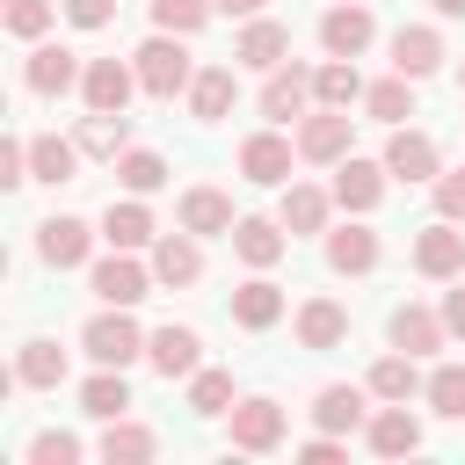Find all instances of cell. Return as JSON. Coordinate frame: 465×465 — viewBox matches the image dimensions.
<instances>
[{
    "instance_id": "52a82bcc",
    "label": "cell",
    "mask_w": 465,
    "mask_h": 465,
    "mask_svg": "<svg viewBox=\"0 0 465 465\" xmlns=\"http://www.w3.org/2000/svg\"><path fill=\"white\" fill-rule=\"evenodd\" d=\"M22 80H29V94H73V87L87 80V65H80L65 44H36L29 65H22Z\"/></svg>"
},
{
    "instance_id": "30bf717a",
    "label": "cell",
    "mask_w": 465,
    "mask_h": 465,
    "mask_svg": "<svg viewBox=\"0 0 465 465\" xmlns=\"http://www.w3.org/2000/svg\"><path fill=\"white\" fill-rule=\"evenodd\" d=\"M414 269H421V276H436V283L465 269V232H458V218L421 225V240H414Z\"/></svg>"
},
{
    "instance_id": "7bdbcfd3",
    "label": "cell",
    "mask_w": 465,
    "mask_h": 465,
    "mask_svg": "<svg viewBox=\"0 0 465 465\" xmlns=\"http://www.w3.org/2000/svg\"><path fill=\"white\" fill-rule=\"evenodd\" d=\"M7 29H15V36H29V44H36V36H44V29H51V0H7Z\"/></svg>"
},
{
    "instance_id": "5bb4252c",
    "label": "cell",
    "mask_w": 465,
    "mask_h": 465,
    "mask_svg": "<svg viewBox=\"0 0 465 465\" xmlns=\"http://www.w3.org/2000/svg\"><path fill=\"white\" fill-rule=\"evenodd\" d=\"M378 196H385V160H334V203L341 211H378Z\"/></svg>"
},
{
    "instance_id": "d4e9b609",
    "label": "cell",
    "mask_w": 465,
    "mask_h": 465,
    "mask_svg": "<svg viewBox=\"0 0 465 465\" xmlns=\"http://www.w3.org/2000/svg\"><path fill=\"white\" fill-rule=\"evenodd\" d=\"M232 320H240L247 334H262V327H276V320H283V291H276L269 276H247V283L232 291Z\"/></svg>"
},
{
    "instance_id": "277c9868",
    "label": "cell",
    "mask_w": 465,
    "mask_h": 465,
    "mask_svg": "<svg viewBox=\"0 0 465 465\" xmlns=\"http://www.w3.org/2000/svg\"><path fill=\"white\" fill-rule=\"evenodd\" d=\"M371 36H378V22H371L363 0H334V7L320 15V44H327V58H356V51H371Z\"/></svg>"
},
{
    "instance_id": "f546056e",
    "label": "cell",
    "mask_w": 465,
    "mask_h": 465,
    "mask_svg": "<svg viewBox=\"0 0 465 465\" xmlns=\"http://www.w3.org/2000/svg\"><path fill=\"white\" fill-rule=\"evenodd\" d=\"M124 145H131V116H124V109H87V124H80V153L116 160Z\"/></svg>"
},
{
    "instance_id": "74e56055",
    "label": "cell",
    "mask_w": 465,
    "mask_h": 465,
    "mask_svg": "<svg viewBox=\"0 0 465 465\" xmlns=\"http://www.w3.org/2000/svg\"><path fill=\"white\" fill-rule=\"evenodd\" d=\"M116 182H124L131 196H153V189L167 182V160L145 153V145H124V153H116Z\"/></svg>"
},
{
    "instance_id": "f6af8a7d",
    "label": "cell",
    "mask_w": 465,
    "mask_h": 465,
    "mask_svg": "<svg viewBox=\"0 0 465 465\" xmlns=\"http://www.w3.org/2000/svg\"><path fill=\"white\" fill-rule=\"evenodd\" d=\"M58 7L73 29H109V15H116V0H58Z\"/></svg>"
},
{
    "instance_id": "2e32d148",
    "label": "cell",
    "mask_w": 465,
    "mask_h": 465,
    "mask_svg": "<svg viewBox=\"0 0 465 465\" xmlns=\"http://www.w3.org/2000/svg\"><path fill=\"white\" fill-rule=\"evenodd\" d=\"M305 102H312V73H305V65H276L269 87H262V116H269V124H298Z\"/></svg>"
},
{
    "instance_id": "816d5d0a",
    "label": "cell",
    "mask_w": 465,
    "mask_h": 465,
    "mask_svg": "<svg viewBox=\"0 0 465 465\" xmlns=\"http://www.w3.org/2000/svg\"><path fill=\"white\" fill-rule=\"evenodd\" d=\"M458 94H465V58H458Z\"/></svg>"
},
{
    "instance_id": "484cf974",
    "label": "cell",
    "mask_w": 465,
    "mask_h": 465,
    "mask_svg": "<svg viewBox=\"0 0 465 465\" xmlns=\"http://www.w3.org/2000/svg\"><path fill=\"white\" fill-rule=\"evenodd\" d=\"M363 392H371V385H363ZM363 392H356V385H320V392H312V421H320L327 436L363 429Z\"/></svg>"
},
{
    "instance_id": "8fae6325",
    "label": "cell",
    "mask_w": 465,
    "mask_h": 465,
    "mask_svg": "<svg viewBox=\"0 0 465 465\" xmlns=\"http://www.w3.org/2000/svg\"><path fill=\"white\" fill-rule=\"evenodd\" d=\"M203 276V247H196V232L182 225V232H160L153 240V283H167V291H182V283H196Z\"/></svg>"
},
{
    "instance_id": "ee69618b",
    "label": "cell",
    "mask_w": 465,
    "mask_h": 465,
    "mask_svg": "<svg viewBox=\"0 0 465 465\" xmlns=\"http://www.w3.org/2000/svg\"><path fill=\"white\" fill-rule=\"evenodd\" d=\"M0 182H7V189L36 182V174H29V138H7V145H0Z\"/></svg>"
},
{
    "instance_id": "cb8c5ba5",
    "label": "cell",
    "mask_w": 465,
    "mask_h": 465,
    "mask_svg": "<svg viewBox=\"0 0 465 465\" xmlns=\"http://www.w3.org/2000/svg\"><path fill=\"white\" fill-rule=\"evenodd\" d=\"M436 65H443V36H436V29H421V22H414V29H400V36H392V73L429 80Z\"/></svg>"
},
{
    "instance_id": "d6986e66",
    "label": "cell",
    "mask_w": 465,
    "mask_h": 465,
    "mask_svg": "<svg viewBox=\"0 0 465 465\" xmlns=\"http://www.w3.org/2000/svg\"><path fill=\"white\" fill-rule=\"evenodd\" d=\"M443 312H429V305H392V349H407V356H436L443 349Z\"/></svg>"
},
{
    "instance_id": "1f68e13d",
    "label": "cell",
    "mask_w": 465,
    "mask_h": 465,
    "mask_svg": "<svg viewBox=\"0 0 465 465\" xmlns=\"http://www.w3.org/2000/svg\"><path fill=\"white\" fill-rule=\"evenodd\" d=\"M80 414H94V421H116V414H131V385H124V371H94L87 385H80Z\"/></svg>"
},
{
    "instance_id": "7dc6e473",
    "label": "cell",
    "mask_w": 465,
    "mask_h": 465,
    "mask_svg": "<svg viewBox=\"0 0 465 465\" xmlns=\"http://www.w3.org/2000/svg\"><path fill=\"white\" fill-rule=\"evenodd\" d=\"M298 458H305V465H341V436H327V429H320L312 443H298Z\"/></svg>"
},
{
    "instance_id": "6da1fadb",
    "label": "cell",
    "mask_w": 465,
    "mask_h": 465,
    "mask_svg": "<svg viewBox=\"0 0 465 465\" xmlns=\"http://www.w3.org/2000/svg\"><path fill=\"white\" fill-rule=\"evenodd\" d=\"M131 65H138V87H145L153 102H174V94H189V80H196V58H189V44H182L174 29H160L153 44H138Z\"/></svg>"
},
{
    "instance_id": "b9f144b4",
    "label": "cell",
    "mask_w": 465,
    "mask_h": 465,
    "mask_svg": "<svg viewBox=\"0 0 465 465\" xmlns=\"http://www.w3.org/2000/svg\"><path fill=\"white\" fill-rule=\"evenodd\" d=\"M73 458H80V436H65V429L29 436V465H73Z\"/></svg>"
},
{
    "instance_id": "5b68a950",
    "label": "cell",
    "mask_w": 465,
    "mask_h": 465,
    "mask_svg": "<svg viewBox=\"0 0 465 465\" xmlns=\"http://www.w3.org/2000/svg\"><path fill=\"white\" fill-rule=\"evenodd\" d=\"M145 363L160 371V378H196L203 371V341H196V327H160V334H145Z\"/></svg>"
},
{
    "instance_id": "ac0fdd59",
    "label": "cell",
    "mask_w": 465,
    "mask_h": 465,
    "mask_svg": "<svg viewBox=\"0 0 465 465\" xmlns=\"http://www.w3.org/2000/svg\"><path fill=\"white\" fill-rule=\"evenodd\" d=\"M225 240H232V254H240L247 269H276L283 247H291V240H283V218H240Z\"/></svg>"
},
{
    "instance_id": "9c48e42d",
    "label": "cell",
    "mask_w": 465,
    "mask_h": 465,
    "mask_svg": "<svg viewBox=\"0 0 465 465\" xmlns=\"http://www.w3.org/2000/svg\"><path fill=\"white\" fill-rule=\"evenodd\" d=\"M87 247H94V225H87V218H65V211H58V218L36 225V254H44L51 269H80Z\"/></svg>"
},
{
    "instance_id": "ab89813d",
    "label": "cell",
    "mask_w": 465,
    "mask_h": 465,
    "mask_svg": "<svg viewBox=\"0 0 465 465\" xmlns=\"http://www.w3.org/2000/svg\"><path fill=\"white\" fill-rule=\"evenodd\" d=\"M211 15L218 0H153V29H174V36H196Z\"/></svg>"
},
{
    "instance_id": "603a6c76",
    "label": "cell",
    "mask_w": 465,
    "mask_h": 465,
    "mask_svg": "<svg viewBox=\"0 0 465 465\" xmlns=\"http://www.w3.org/2000/svg\"><path fill=\"white\" fill-rule=\"evenodd\" d=\"M327 269H334V276L378 269V232H371V225H334V232H327Z\"/></svg>"
},
{
    "instance_id": "c3c4849f",
    "label": "cell",
    "mask_w": 465,
    "mask_h": 465,
    "mask_svg": "<svg viewBox=\"0 0 465 465\" xmlns=\"http://www.w3.org/2000/svg\"><path fill=\"white\" fill-rule=\"evenodd\" d=\"M443 327H450V334H465V283H450V291H443Z\"/></svg>"
},
{
    "instance_id": "4dcf8cb0",
    "label": "cell",
    "mask_w": 465,
    "mask_h": 465,
    "mask_svg": "<svg viewBox=\"0 0 465 465\" xmlns=\"http://www.w3.org/2000/svg\"><path fill=\"white\" fill-rule=\"evenodd\" d=\"M102 240H109V247H145V240H153V211H145V196L109 203V211H102Z\"/></svg>"
},
{
    "instance_id": "4fadbf2b",
    "label": "cell",
    "mask_w": 465,
    "mask_h": 465,
    "mask_svg": "<svg viewBox=\"0 0 465 465\" xmlns=\"http://www.w3.org/2000/svg\"><path fill=\"white\" fill-rule=\"evenodd\" d=\"M283 58H291V29H283V22H262V15H254V22L240 29V44H232V65H247V73H276Z\"/></svg>"
},
{
    "instance_id": "681fc988",
    "label": "cell",
    "mask_w": 465,
    "mask_h": 465,
    "mask_svg": "<svg viewBox=\"0 0 465 465\" xmlns=\"http://www.w3.org/2000/svg\"><path fill=\"white\" fill-rule=\"evenodd\" d=\"M218 7H225V15H240V22H254V15L269 7V0H218Z\"/></svg>"
},
{
    "instance_id": "60d3db41",
    "label": "cell",
    "mask_w": 465,
    "mask_h": 465,
    "mask_svg": "<svg viewBox=\"0 0 465 465\" xmlns=\"http://www.w3.org/2000/svg\"><path fill=\"white\" fill-rule=\"evenodd\" d=\"M429 407H436L443 421H465V363H436V378H429Z\"/></svg>"
},
{
    "instance_id": "d590c367",
    "label": "cell",
    "mask_w": 465,
    "mask_h": 465,
    "mask_svg": "<svg viewBox=\"0 0 465 465\" xmlns=\"http://www.w3.org/2000/svg\"><path fill=\"white\" fill-rule=\"evenodd\" d=\"M153 450H160L153 429H138V421H124V414L102 421V458H109V465H138V458H153Z\"/></svg>"
},
{
    "instance_id": "44dd1931",
    "label": "cell",
    "mask_w": 465,
    "mask_h": 465,
    "mask_svg": "<svg viewBox=\"0 0 465 465\" xmlns=\"http://www.w3.org/2000/svg\"><path fill=\"white\" fill-rule=\"evenodd\" d=\"M327 211H334V189H312V182H283V232H327Z\"/></svg>"
},
{
    "instance_id": "8992f818",
    "label": "cell",
    "mask_w": 465,
    "mask_h": 465,
    "mask_svg": "<svg viewBox=\"0 0 465 465\" xmlns=\"http://www.w3.org/2000/svg\"><path fill=\"white\" fill-rule=\"evenodd\" d=\"M276 443H283V407L262 400V392H254V400H232V450H254V458H262V450H276Z\"/></svg>"
},
{
    "instance_id": "7a4b0ae2",
    "label": "cell",
    "mask_w": 465,
    "mask_h": 465,
    "mask_svg": "<svg viewBox=\"0 0 465 465\" xmlns=\"http://www.w3.org/2000/svg\"><path fill=\"white\" fill-rule=\"evenodd\" d=\"M80 349H87L94 363H109V371H124V363H138V356H145V334H138V320H131V305H109V312H94V320L80 327Z\"/></svg>"
},
{
    "instance_id": "4316f807",
    "label": "cell",
    "mask_w": 465,
    "mask_h": 465,
    "mask_svg": "<svg viewBox=\"0 0 465 465\" xmlns=\"http://www.w3.org/2000/svg\"><path fill=\"white\" fill-rule=\"evenodd\" d=\"M341 334H349V312L334 298H305L298 305V341L305 349H341Z\"/></svg>"
},
{
    "instance_id": "f907efd6",
    "label": "cell",
    "mask_w": 465,
    "mask_h": 465,
    "mask_svg": "<svg viewBox=\"0 0 465 465\" xmlns=\"http://www.w3.org/2000/svg\"><path fill=\"white\" fill-rule=\"evenodd\" d=\"M429 7H436V15H465V0H429Z\"/></svg>"
},
{
    "instance_id": "83f0119b",
    "label": "cell",
    "mask_w": 465,
    "mask_h": 465,
    "mask_svg": "<svg viewBox=\"0 0 465 465\" xmlns=\"http://www.w3.org/2000/svg\"><path fill=\"white\" fill-rule=\"evenodd\" d=\"M312 102H327V109H356V102H363V73H356V58H327V65L312 73Z\"/></svg>"
},
{
    "instance_id": "f1b7e54d",
    "label": "cell",
    "mask_w": 465,
    "mask_h": 465,
    "mask_svg": "<svg viewBox=\"0 0 465 465\" xmlns=\"http://www.w3.org/2000/svg\"><path fill=\"white\" fill-rule=\"evenodd\" d=\"M189 109H196V124H218V116L232 109V65H196V80H189Z\"/></svg>"
},
{
    "instance_id": "8d00e7d4",
    "label": "cell",
    "mask_w": 465,
    "mask_h": 465,
    "mask_svg": "<svg viewBox=\"0 0 465 465\" xmlns=\"http://www.w3.org/2000/svg\"><path fill=\"white\" fill-rule=\"evenodd\" d=\"M363 109H371L378 124H407V116H414V80H407V73H392V80L363 87Z\"/></svg>"
},
{
    "instance_id": "7c38bea8",
    "label": "cell",
    "mask_w": 465,
    "mask_h": 465,
    "mask_svg": "<svg viewBox=\"0 0 465 465\" xmlns=\"http://www.w3.org/2000/svg\"><path fill=\"white\" fill-rule=\"evenodd\" d=\"M87 283H94V298H102V305H138V298L153 291V269H138V262H131V247H116L109 262H94V276H87Z\"/></svg>"
},
{
    "instance_id": "9a60e30c",
    "label": "cell",
    "mask_w": 465,
    "mask_h": 465,
    "mask_svg": "<svg viewBox=\"0 0 465 465\" xmlns=\"http://www.w3.org/2000/svg\"><path fill=\"white\" fill-rule=\"evenodd\" d=\"M363 436H371V450H378V458H414V450H421V421L407 414V400H385V407L371 414V429H363Z\"/></svg>"
},
{
    "instance_id": "f35d334b",
    "label": "cell",
    "mask_w": 465,
    "mask_h": 465,
    "mask_svg": "<svg viewBox=\"0 0 465 465\" xmlns=\"http://www.w3.org/2000/svg\"><path fill=\"white\" fill-rule=\"evenodd\" d=\"M189 414H232V371H196L189 378Z\"/></svg>"
},
{
    "instance_id": "ffe728a7",
    "label": "cell",
    "mask_w": 465,
    "mask_h": 465,
    "mask_svg": "<svg viewBox=\"0 0 465 465\" xmlns=\"http://www.w3.org/2000/svg\"><path fill=\"white\" fill-rule=\"evenodd\" d=\"M131 87H138V65H124V58H94V65H87V80H80L87 109H124V102H131Z\"/></svg>"
},
{
    "instance_id": "e0dca14e",
    "label": "cell",
    "mask_w": 465,
    "mask_h": 465,
    "mask_svg": "<svg viewBox=\"0 0 465 465\" xmlns=\"http://www.w3.org/2000/svg\"><path fill=\"white\" fill-rule=\"evenodd\" d=\"M385 174H392V182H436V174H443V167H436V138H429V131H392Z\"/></svg>"
},
{
    "instance_id": "7402d4cb",
    "label": "cell",
    "mask_w": 465,
    "mask_h": 465,
    "mask_svg": "<svg viewBox=\"0 0 465 465\" xmlns=\"http://www.w3.org/2000/svg\"><path fill=\"white\" fill-rule=\"evenodd\" d=\"M182 225H189L196 240H211V232H232L240 218H232V196H225V189H211V182H196V189L182 196Z\"/></svg>"
},
{
    "instance_id": "836d02e7",
    "label": "cell",
    "mask_w": 465,
    "mask_h": 465,
    "mask_svg": "<svg viewBox=\"0 0 465 465\" xmlns=\"http://www.w3.org/2000/svg\"><path fill=\"white\" fill-rule=\"evenodd\" d=\"M58 378H65V349H58V341H22V356H15V385L51 392Z\"/></svg>"
},
{
    "instance_id": "bcb514c9",
    "label": "cell",
    "mask_w": 465,
    "mask_h": 465,
    "mask_svg": "<svg viewBox=\"0 0 465 465\" xmlns=\"http://www.w3.org/2000/svg\"><path fill=\"white\" fill-rule=\"evenodd\" d=\"M436 218H465V167L436 174Z\"/></svg>"
},
{
    "instance_id": "3957f363",
    "label": "cell",
    "mask_w": 465,
    "mask_h": 465,
    "mask_svg": "<svg viewBox=\"0 0 465 465\" xmlns=\"http://www.w3.org/2000/svg\"><path fill=\"white\" fill-rule=\"evenodd\" d=\"M349 138H356V116L349 109H312V116H298V160H320V167H334V160H349Z\"/></svg>"
},
{
    "instance_id": "e575fe53",
    "label": "cell",
    "mask_w": 465,
    "mask_h": 465,
    "mask_svg": "<svg viewBox=\"0 0 465 465\" xmlns=\"http://www.w3.org/2000/svg\"><path fill=\"white\" fill-rule=\"evenodd\" d=\"M414 392H421V371H414L407 349H392V356L371 363V400H414Z\"/></svg>"
},
{
    "instance_id": "d6a6232c",
    "label": "cell",
    "mask_w": 465,
    "mask_h": 465,
    "mask_svg": "<svg viewBox=\"0 0 465 465\" xmlns=\"http://www.w3.org/2000/svg\"><path fill=\"white\" fill-rule=\"evenodd\" d=\"M73 167H80V138H29V174L36 182H73Z\"/></svg>"
},
{
    "instance_id": "ba28073f",
    "label": "cell",
    "mask_w": 465,
    "mask_h": 465,
    "mask_svg": "<svg viewBox=\"0 0 465 465\" xmlns=\"http://www.w3.org/2000/svg\"><path fill=\"white\" fill-rule=\"evenodd\" d=\"M291 153H298V145H291L283 131H254V138L240 145V174L262 182V189H283V182H291Z\"/></svg>"
}]
</instances>
